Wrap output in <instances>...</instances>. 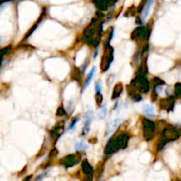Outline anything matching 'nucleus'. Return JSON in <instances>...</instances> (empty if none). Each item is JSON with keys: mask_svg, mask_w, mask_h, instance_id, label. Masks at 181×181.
I'll use <instances>...</instances> for the list:
<instances>
[{"mask_svg": "<svg viewBox=\"0 0 181 181\" xmlns=\"http://www.w3.org/2000/svg\"><path fill=\"white\" fill-rule=\"evenodd\" d=\"M92 120H93V111H92V110H88L84 116V126L82 128V135L88 134V132L90 130Z\"/></svg>", "mask_w": 181, "mask_h": 181, "instance_id": "f257e3e1", "label": "nucleus"}, {"mask_svg": "<svg viewBox=\"0 0 181 181\" xmlns=\"http://www.w3.org/2000/svg\"><path fill=\"white\" fill-rule=\"evenodd\" d=\"M79 121V119H75L72 122V124L69 125V127H68V131H72V130H73V128L75 127V125H76V124H77V122Z\"/></svg>", "mask_w": 181, "mask_h": 181, "instance_id": "1a4fd4ad", "label": "nucleus"}, {"mask_svg": "<svg viewBox=\"0 0 181 181\" xmlns=\"http://www.w3.org/2000/svg\"><path fill=\"white\" fill-rule=\"evenodd\" d=\"M95 67L94 66V67L91 69V71L89 72L88 77H87V79H86V81H85V83H84V86H83V88H82V92H84V91H85V89L88 88V85L90 84L91 81H92V79H93V76H94V74H95Z\"/></svg>", "mask_w": 181, "mask_h": 181, "instance_id": "39448f33", "label": "nucleus"}, {"mask_svg": "<svg viewBox=\"0 0 181 181\" xmlns=\"http://www.w3.org/2000/svg\"><path fill=\"white\" fill-rule=\"evenodd\" d=\"M87 149H88V147L84 144L83 140H79V141H77V142L75 143V149L76 150H81V149L85 150Z\"/></svg>", "mask_w": 181, "mask_h": 181, "instance_id": "0eeeda50", "label": "nucleus"}, {"mask_svg": "<svg viewBox=\"0 0 181 181\" xmlns=\"http://www.w3.org/2000/svg\"><path fill=\"white\" fill-rule=\"evenodd\" d=\"M142 111L146 117L148 118H153L155 116V110H154V107L153 105L150 104H144L143 108H142Z\"/></svg>", "mask_w": 181, "mask_h": 181, "instance_id": "7ed1b4c3", "label": "nucleus"}, {"mask_svg": "<svg viewBox=\"0 0 181 181\" xmlns=\"http://www.w3.org/2000/svg\"><path fill=\"white\" fill-rule=\"evenodd\" d=\"M95 92L97 94L101 93V90H102V84L100 81H98L97 83H95Z\"/></svg>", "mask_w": 181, "mask_h": 181, "instance_id": "6e6552de", "label": "nucleus"}, {"mask_svg": "<svg viewBox=\"0 0 181 181\" xmlns=\"http://www.w3.org/2000/svg\"><path fill=\"white\" fill-rule=\"evenodd\" d=\"M107 115V106L106 104H104L101 109H100V111L98 112V118L99 119H104Z\"/></svg>", "mask_w": 181, "mask_h": 181, "instance_id": "423d86ee", "label": "nucleus"}, {"mask_svg": "<svg viewBox=\"0 0 181 181\" xmlns=\"http://www.w3.org/2000/svg\"><path fill=\"white\" fill-rule=\"evenodd\" d=\"M123 122V119H114V120H112L111 122H110V125H109V128H108V131H107V134H106V137L107 136H109L110 135H111L112 133H113L115 130L117 129V127L119 126V125L121 124Z\"/></svg>", "mask_w": 181, "mask_h": 181, "instance_id": "f03ea898", "label": "nucleus"}, {"mask_svg": "<svg viewBox=\"0 0 181 181\" xmlns=\"http://www.w3.org/2000/svg\"><path fill=\"white\" fill-rule=\"evenodd\" d=\"M155 0H148L147 4L144 6V9L142 11V17H143V20H146L148 18V16L149 14L150 10H151V7L154 4Z\"/></svg>", "mask_w": 181, "mask_h": 181, "instance_id": "20e7f679", "label": "nucleus"}]
</instances>
